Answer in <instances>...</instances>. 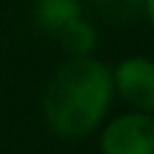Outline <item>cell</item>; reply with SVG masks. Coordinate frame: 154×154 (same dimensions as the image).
<instances>
[{
    "mask_svg": "<svg viewBox=\"0 0 154 154\" xmlns=\"http://www.w3.org/2000/svg\"><path fill=\"white\" fill-rule=\"evenodd\" d=\"M114 103L111 68L97 57L65 60L46 81L41 95V116L62 141H84L95 135Z\"/></svg>",
    "mask_w": 154,
    "mask_h": 154,
    "instance_id": "cell-1",
    "label": "cell"
},
{
    "mask_svg": "<svg viewBox=\"0 0 154 154\" xmlns=\"http://www.w3.org/2000/svg\"><path fill=\"white\" fill-rule=\"evenodd\" d=\"M100 154H154V114L125 111L97 130Z\"/></svg>",
    "mask_w": 154,
    "mask_h": 154,
    "instance_id": "cell-2",
    "label": "cell"
},
{
    "mask_svg": "<svg viewBox=\"0 0 154 154\" xmlns=\"http://www.w3.org/2000/svg\"><path fill=\"white\" fill-rule=\"evenodd\" d=\"M114 97H119L130 111L154 114V60L143 54L122 57L111 68Z\"/></svg>",
    "mask_w": 154,
    "mask_h": 154,
    "instance_id": "cell-3",
    "label": "cell"
},
{
    "mask_svg": "<svg viewBox=\"0 0 154 154\" xmlns=\"http://www.w3.org/2000/svg\"><path fill=\"white\" fill-rule=\"evenodd\" d=\"M81 16H87L81 0H35L32 8L35 27L49 38H57L65 27H70Z\"/></svg>",
    "mask_w": 154,
    "mask_h": 154,
    "instance_id": "cell-4",
    "label": "cell"
},
{
    "mask_svg": "<svg viewBox=\"0 0 154 154\" xmlns=\"http://www.w3.org/2000/svg\"><path fill=\"white\" fill-rule=\"evenodd\" d=\"M60 49L68 54V60H79V57H95V49H97V27L81 16L79 22H73L70 27H65L57 38Z\"/></svg>",
    "mask_w": 154,
    "mask_h": 154,
    "instance_id": "cell-5",
    "label": "cell"
},
{
    "mask_svg": "<svg viewBox=\"0 0 154 154\" xmlns=\"http://www.w3.org/2000/svg\"><path fill=\"white\" fill-rule=\"evenodd\" d=\"M92 14L111 27H130L143 19V0H87Z\"/></svg>",
    "mask_w": 154,
    "mask_h": 154,
    "instance_id": "cell-6",
    "label": "cell"
},
{
    "mask_svg": "<svg viewBox=\"0 0 154 154\" xmlns=\"http://www.w3.org/2000/svg\"><path fill=\"white\" fill-rule=\"evenodd\" d=\"M143 19L149 22V27L154 30V0H143Z\"/></svg>",
    "mask_w": 154,
    "mask_h": 154,
    "instance_id": "cell-7",
    "label": "cell"
}]
</instances>
